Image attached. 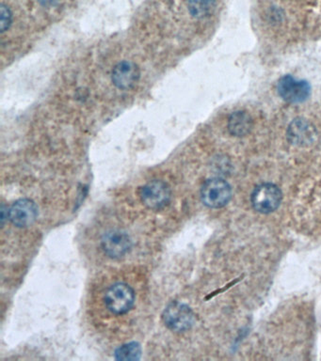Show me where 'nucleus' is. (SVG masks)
I'll use <instances>...</instances> for the list:
<instances>
[{
	"label": "nucleus",
	"instance_id": "obj_5",
	"mask_svg": "<svg viewBox=\"0 0 321 361\" xmlns=\"http://www.w3.org/2000/svg\"><path fill=\"white\" fill-rule=\"evenodd\" d=\"M282 192L277 185L261 184L253 189L251 202L255 211L261 214H270L280 206Z\"/></svg>",
	"mask_w": 321,
	"mask_h": 361
},
{
	"label": "nucleus",
	"instance_id": "obj_1",
	"mask_svg": "<svg viewBox=\"0 0 321 361\" xmlns=\"http://www.w3.org/2000/svg\"><path fill=\"white\" fill-rule=\"evenodd\" d=\"M104 303L107 310L112 315H125L130 312L134 306V290L127 283H115L107 288L105 293Z\"/></svg>",
	"mask_w": 321,
	"mask_h": 361
},
{
	"label": "nucleus",
	"instance_id": "obj_8",
	"mask_svg": "<svg viewBox=\"0 0 321 361\" xmlns=\"http://www.w3.org/2000/svg\"><path fill=\"white\" fill-rule=\"evenodd\" d=\"M287 135L288 142L298 147L311 146L318 139L316 127L303 118H297L291 122Z\"/></svg>",
	"mask_w": 321,
	"mask_h": 361
},
{
	"label": "nucleus",
	"instance_id": "obj_2",
	"mask_svg": "<svg viewBox=\"0 0 321 361\" xmlns=\"http://www.w3.org/2000/svg\"><path fill=\"white\" fill-rule=\"evenodd\" d=\"M201 200L212 209L224 207L232 198V189L227 180L220 178L207 180L201 188Z\"/></svg>",
	"mask_w": 321,
	"mask_h": 361
},
{
	"label": "nucleus",
	"instance_id": "obj_15",
	"mask_svg": "<svg viewBox=\"0 0 321 361\" xmlns=\"http://www.w3.org/2000/svg\"><path fill=\"white\" fill-rule=\"evenodd\" d=\"M40 1L42 2L44 5L53 3L54 0H40Z\"/></svg>",
	"mask_w": 321,
	"mask_h": 361
},
{
	"label": "nucleus",
	"instance_id": "obj_6",
	"mask_svg": "<svg viewBox=\"0 0 321 361\" xmlns=\"http://www.w3.org/2000/svg\"><path fill=\"white\" fill-rule=\"evenodd\" d=\"M277 90L281 98L290 104H300L306 101L311 94L309 83L305 80H296L291 75L281 77Z\"/></svg>",
	"mask_w": 321,
	"mask_h": 361
},
{
	"label": "nucleus",
	"instance_id": "obj_13",
	"mask_svg": "<svg viewBox=\"0 0 321 361\" xmlns=\"http://www.w3.org/2000/svg\"><path fill=\"white\" fill-rule=\"evenodd\" d=\"M142 356V348L139 343H129L118 348L115 352L117 360H139Z\"/></svg>",
	"mask_w": 321,
	"mask_h": 361
},
{
	"label": "nucleus",
	"instance_id": "obj_10",
	"mask_svg": "<svg viewBox=\"0 0 321 361\" xmlns=\"http://www.w3.org/2000/svg\"><path fill=\"white\" fill-rule=\"evenodd\" d=\"M140 77V68L135 62L123 60L115 65L112 72V81L117 89L127 90L136 86Z\"/></svg>",
	"mask_w": 321,
	"mask_h": 361
},
{
	"label": "nucleus",
	"instance_id": "obj_14",
	"mask_svg": "<svg viewBox=\"0 0 321 361\" xmlns=\"http://www.w3.org/2000/svg\"><path fill=\"white\" fill-rule=\"evenodd\" d=\"M12 15L9 8L2 4L1 9H0V29H1L2 34L10 29L12 25Z\"/></svg>",
	"mask_w": 321,
	"mask_h": 361
},
{
	"label": "nucleus",
	"instance_id": "obj_7",
	"mask_svg": "<svg viewBox=\"0 0 321 361\" xmlns=\"http://www.w3.org/2000/svg\"><path fill=\"white\" fill-rule=\"evenodd\" d=\"M132 247L129 235L124 230H110L101 238L103 252L110 259L118 260L124 258Z\"/></svg>",
	"mask_w": 321,
	"mask_h": 361
},
{
	"label": "nucleus",
	"instance_id": "obj_3",
	"mask_svg": "<svg viewBox=\"0 0 321 361\" xmlns=\"http://www.w3.org/2000/svg\"><path fill=\"white\" fill-rule=\"evenodd\" d=\"M140 198L148 209L159 211L169 205L172 199V191L166 183L160 180H153L140 188Z\"/></svg>",
	"mask_w": 321,
	"mask_h": 361
},
{
	"label": "nucleus",
	"instance_id": "obj_9",
	"mask_svg": "<svg viewBox=\"0 0 321 361\" xmlns=\"http://www.w3.org/2000/svg\"><path fill=\"white\" fill-rule=\"evenodd\" d=\"M7 217L16 227H29L34 224L38 217V207L34 200L20 199L12 203Z\"/></svg>",
	"mask_w": 321,
	"mask_h": 361
},
{
	"label": "nucleus",
	"instance_id": "obj_11",
	"mask_svg": "<svg viewBox=\"0 0 321 361\" xmlns=\"http://www.w3.org/2000/svg\"><path fill=\"white\" fill-rule=\"evenodd\" d=\"M253 119L245 111H235L228 120V130L235 137H244L252 131Z\"/></svg>",
	"mask_w": 321,
	"mask_h": 361
},
{
	"label": "nucleus",
	"instance_id": "obj_4",
	"mask_svg": "<svg viewBox=\"0 0 321 361\" xmlns=\"http://www.w3.org/2000/svg\"><path fill=\"white\" fill-rule=\"evenodd\" d=\"M163 323L174 332H185L194 323V315L189 306L183 303H170L162 313Z\"/></svg>",
	"mask_w": 321,
	"mask_h": 361
},
{
	"label": "nucleus",
	"instance_id": "obj_12",
	"mask_svg": "<svg viewBox=\"0 0 321 361\" xmlns=\"http://www.w3.org/2000/svg\"><path fill=\"white\" fill-rule=\"evenodd\" d=\"M215 0H189V11L194 18H205L214 11Z\"/></svg>",
	"mask_w": 321,
	"mask_h": 361
}]
</instances>
